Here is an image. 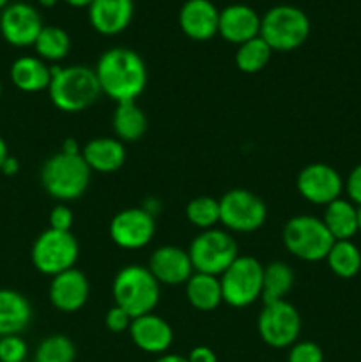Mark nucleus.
I'll use <instances>...</instances> for the list:
<instances>
[{"label": "nucleus", "mask_w": 361, "mask_h": 362, "mask_svg": "<svg viewBox=\"0 0 361 362\" xmlns=\"http://www.w3.org/2000/svg\"><path fill=\"white\" fill-rule=\"evenodd\" d=\"M264 265L253 257H237L219 276L223 303L232 308H246L262 297Z\"/></svg>", "instance_id": "nucleus-9"}, {"label": "nucleus", "mask_w": 361, "mask_h": 362, "mask_svg": "<svg viewBox=\"0 0 361 362\" xmlns=\"http://www.w3.org/2000/svg\"><path fill=\"white\" fill-rule=\"evenodd\" d=\"M76 346L67 336H46L34 352V362H74Z\"/></svg>", "instance_id": "nucleus-31"}, {"label": "nucleus", "mask_w": 361, "mask_h": 362, "mask_svg": "<svg viewBox=\"0 0 361 362\" xmlns=\"http://www.w3.org/2000/svg\"><path fill=\"white\" fill-rule=\"evenodd\" d=\"M133 13V0H92L88 21L98 34L117 35L130 27Z\"/></svg>", "instance_id": "nucleus-20"}, {"label": "nucleus", "mask_w": 361, "mask_h": 362, "mask_svg": "<svg viewBox=\"0 0 361 362\" xmlns=\"http://www.w3.org/2000/svg\"><path fill=\"white\" fill-rule=\"evenodd\" d=\"M219 11L211 0H186L179 11V27L193 41H209L218 34Z\"/></svg>", "instance_id": "nucleus-18"}, {"label": "nucleus", "mask_w": 361, "mask_h": 362, "mask_svg": "<svg viewBox=\"0 0 361 362\" xmlns=\"http://www.w3.org/2000/svg\"><path fill=\"white\" fill-rule=\"evenodd\" d=\"M345 191L349 194L350 202L356 205H361V165H357L353 172L349 173L345 180Z\"/></svg>", "instance_id": "nucleus-37"}, {"label": "nucleus", "mask_w": 361, "mask_h": 362, "mask_svg": "<svg viewBox=\"0 0 361 362\" xmlns=\"http://www.w3.org/2000/svg\"><path fill=\"white\" fill-rule=\"evenodd\" d=\"M356 216H357V232H361V205L356 207Z\"/></svg>", "instance_id": "nucleus-45"}, {"label": "nucleus", "mask_w": 361, "mask_h": 362, "mask_svg": "<svg viewBox=\"0 0 361 362\" xmlns=\"http://www.w3.org/2000/svg\"><path fill=\"white\" fill-rule=\"evenodd\" d=\"M81 158L91 172L113 173L119 172L126 163V147L117 138H92L81 148Z\"/></svg>", "instance_id": "nucleus-21"}, {"label": "nucleus", "mask_w": 361, "mask_h": 362, "mask_svg": "<svg viewBox=\"0 0 361 362\" xmlns=\"http://www.w3.org/2000/svg\"><path fill=\"white\" fill-rule=\"evenodd\" d=\"M257 331L271 349H290L301 334V315L289 300L264 304L258 313Z\"/></svg>", "instance_id": "nucleus-11"}, {"label": "nucleus", "mask_w": 361, "mask_h": 362, "mask_svg": "<svg viewBox=\"0 0 361 362\" xmlns=\"http://www.w3.org/2000/svg\"><path fill=\"white\" fill-rule=\"evenodd\" d=\"M62 2H66L67 6L71 7H76V9H80V7H87L92 4V0H62Z\"/></svg>", "instance_id": "nucleus-42"}, {"label": "nucleus", "mask_w": 361, "mask_h": 362, "mask_svg": "<svg viewBox=\"0 0 361 362\" xmlns=\"http://www.w3.org/2000/svg\"><path fill=\"white\" fill-rule=\"evenodd\" d=\"M310 20L296 6H275L260 16V37L273 52H292L303 46L310 35Z\"/></svg>", "instance_id": "nucleus-5"}, {"label": "nucleus", "mask_w": 361, "mask_h": 362, "mask_svg": "<svg viewBox=\"0 0 361 362\" xmlns=\"http://www.w3.org/2000/svg\"><path fill=\"white\" fill-rule=\"evenodd\" d=\"M11 81L21 92H41L48 90L52 80V67L46 66L45 60L39 57L25 55L13 62L9 71Z\"/></svg>", "instance_id": "nucleus-23"}, {"label": "nucleus", "mask_w": 361, "mask_h": 362, "mask_svg": "<svg viewBox=\"0 0 361 362\" xmlns=\"http://www.w3.org/2000/svg\"><path fill=\"white\" fill-rule=\"evenodd\" d=\"M53 105L66 113L91 108L101 95L96 71L88 66H53L48 85Z\"/></svg>", "instance_id": "nucleus-2"}, {"label": "nucleus", "mask_w": 361, "mask_h": 362, "mask_svg": "<svg viewBox=\"0 0 361 362\" xmlns=\"http://www.w3.org/2000/svg\"><path fill=\"white\" fill-rule=\"evenodd\" d=\"M133 322V317L130 313L122 310V308L115 306L113 304L105 315V325L108 331L112 332H124V331H130V325Z\"/></svg>", "instance_id": "nucleus-35"}, {"label": "nucleus", "mask_w": 361, "mask_h": 362, "mask_svg": "<svg viewBox=\"0 0 361 362\" xmlns=\"http://www.w3.org/2000/svg\"><path fill=\"white\" fill-rule=\"evenodd\" d=\"M283 246L303 262L326 260L335 239L324 221L315 216H294L283 226Z\"/></svg>", "instance_id": "nucleus-6"}, {"label": "nucleus", "mask_w": 361, "mask_h": 362, "mask_svg": "<svg viewBox=\"0 0 361 362\" xmlns=\"http://www.w3.org/2000/svg\"><path fill=\"white\" fill-rule=\"evenodd\" d=\"M35 53L41 60L48 62H60L66 59L71 49V37L62 27L57 25H46L39 32L38 39L34 42Z\"/></svg>", "instance_id": "nucleus-28"}, {"label": "nucleus", "mask_w": 361, "mask_h": 362, "mask_svg": "<svg viewBox=\"0 0 361 362\" xmlns=\"http://www.w3.org/2000/svg\"><path fill=\"white\" fill-rule=\"evenodd\" d=\"M186 299L195 310L204 313L214 311L223 303L222 283L218 276L193 272V276L186 281Z\"/></svg>", "instance_id": "nucleus-24"}, {"label": "nucleus", "mask_w": 361, "mask_h": 362, "mask_svg": "<svg viewBox=\"0 0 361 362\" xmlns=\"http://www.w3.org/2000/svg\"><path fill=\"white\" fill-rule=\"evenodd\" d=\"M156 233L154 216L142 207L124 209L110 221V237L122 250H142Z\"/></svg>", "instance_id": "nucleus-12"}, {"label": "nucleus", "mask_w": 361, "mask_h": 362, "mask_svg": "<svg viewBox=\"0 0 361 362\" xmlns=\"http://www.w3.org/2000/svg\"><path fill=\"white\" fill-rule=\"evenodd\" d=\"M112 124L115 138L122 144L138 141L147 131V117L144 110L137 105V101L119 103L113 112Z\"/></svg>", "instance_id": "nucleus-25"}, {"label": "nucleus", "mask_w": 361, "mask_h": 362, "mask_svg": "<svg viewBox=\"0 0 361 362\" xmlns=\"http://www.w3.org/2000/svg\"><path fill=\"white\" fill-rule=\"evenodd\" d=\"M218 34L232 45H243L260 35V16L246 4H230L219 11Z\"/></svg>", "instance_id": "nucleus-19"}, {"label": "nucleus", "mask_w": 361, "mask_h": 362, "mask_svg": "<svg viewBox=\"0 0 361 362\" xmlns=\"http://www.w3.org/2000/svg\"><path fill=\"white\" fill-rule=\"evenodd\" d=\"M0 95H2V81H0Z\"/></svg>", "instance_id": "nucleus-47"}, {"label": "nucleus", "mask_w": 361, "mask_h": 362, "mask_svg": "<svg viewBox=\"0 0 361 362\" xmlns=\"http://www.w3.org/2000/svg\"><path fill=\"white\" fill-rule=\"evenodd\" d=\"M127 332H130L134 346L145 354L163 356V354L168 352L173 343V331L170 324L165 318L154 313L133 318Z\"/></svg>", "instance_id": "nucleus-17"}, {"label": "nucleus", "mask_w": 361, "mask_h": 362, "mask_svg": "<svg viewBox=\"0 0 361 362\" xmlns=\"http://www.w3.org/2000/svg\"><path fill=\"white\" fill-rule=\"evenodd\" d=\"M91 296V285L87 276L76 267L53 276L50 283V303L60 313H76L87 304Z\"/></svg>", "instance_id": "nucleus-15"}, {"label": "nucleus", "mask_w": 361, "mask_h": 362, "mask_svg": "<svg viewBox=\"0 0 361 362\" xmlns=\"http://www.w3.org/2000/svg\"><path fill=\"white\" fill-rule=\"evenodd\" d=\"M147 267L156 281L166 286L186 285L195 272L190 253L177 246H161L152 251Z\"/></svg>", "instance_id": "nucleus-16"}, {"label": "nucleus", "mask_w": 361, "mask_h": 362, "mask_svg": "<svg viewBox=\"0 0 361 362\" xmlns=\"http://www.w3.org/2000/svg\"><path fill=\"white\" fill-rule=\"evenodd\" d=\"M91 168L81 154L57 152L41 168V182L50 197L60 202H73L84 197L91 184Z\"/></svg>", "instance_id": "nucleus-3"}, {"label": "nucleus", "mask_w": 361, "mask_h": 362, "mask_svg": "<svg viewBox=\"0 0 361 362\" xmlns=\"http://www.w3.org/2000/svg\"><path fill=\"white\" fill-rule=\"evenodd\" d=\"M273 55V49L268 42L258 35L237 46L236 52V66L246 74H255L264 69L269 64Z\"/></svg>", "instance_id": "nucleus-30"}, {"label": "nucleus", "mask_w": 361, "mask_h": 362, "mask_svg": "<svg viewBox=\"0 0 361 362\" xmlns=\"http://www.w3.org/2000/svg\"><path fill=\"white\" fill-rule=\"evenodd\" d=\"M7 156H9V148H7L6 140H4V138L0 136V166H2V163L6 161Z\"/></svg>", "instance_id": "nucleus-43"}, {"label": "nucleus", "mask_w": 361, "mask_h": 362, "mask_svg": "<svg viewBox=\"0 0 361 362\" xmlns=\"http://www.w3.org/2000/svg\"><path fill=\"white\" fill-rule=\"evenodd\" d=\"M60 152H66V154H81L80 144L76 141V138H66V140L62 141Z\"/></svg>", "instance_id": "nucleus-40"}, {"label": "nucleus", "mask_w": 361, "mask_h": 362, "mask_svg": "<svg viewBox=\"0 0 361 362\" xmlns=\"http://www.w3.org/2000/svg\"><path fill=\"white\" fill-rule=\"evenodd\" d=\"M39 2V6H42V7H46V9H50V7H55L57 4L60 2V0H38Z\"/></svg>", "instance_id": "nucleus-44"}, {"label": "nucleus", "mask_w": 361, "mask_h": 362, "mask_svg": "<svg viewBox=\"0 0 361 362\" xmlns=\"http://www.w3.org/2000/svg\"><path fill=\"white\" fill-rule=\"evenodd\" d=\"M296 186L301 197L310 204L329 205L342 194L343 180L333 166L326 163H311L301 170Z\"/></svg>", "instance_id": "nucleus-13"}, {"label": "nucleus", "mask_w": 361, "mask_h": 362, "mask_svg": "<svg viewBox=\"0 0 361 362\" xmlns=\"http://www.w3.org/2000/svg\"><path fill=\"white\" fill-rule=\"evenodd\" d=\"M32 322V306L23 293L0 288V338L21 334Z\"/></svg>", "instance_id": "nucleus-22"}, {"label": "nucleus", "mask_w": 361, "mask_h": 362, "mask_svg": "<svg viewBox=\"0 0 361 362\" xmlns=\"http://www.w3.org/2000/svg\"><path fill=\"white\" fill-rule=\"evenodd\" d=\"M80 244L71 232L48 228L34 240L30 260L35 271L45 276H57L76 265Z\"/></svg>", "instance_id": "nucleus-7"}, {"label": "nucleus", "mask_w": 361, "mask_h": 362, "mask_svg": "<svg viewBox=\"0 0 361 362\" xmlns=\"http://www.w3.org/2000/svg\"><path fill=\"white\" fill-rule=\"evenodd\" d=\"M186 219L202 232L216 228L219 223V200L212 197L193 198L186 205Z\"/></svg>", "instance_id": "nucleus-32"}, {"label": "nucleus", "mask_w": 361, "mask_h": 362, "mask_svg": "<svg viewBox=\"0 0 361 362\" xmlns=\"http://www.w3.org/2000/svg\"><path fill=\"white\" fill-rule=\"evenodd\" d=\"M326 262L333 274L338 278H354L361 271V251L350 240H335Z\"/></svg>", "instance_id": "nucleus-29"}, {"label": "nucleus", "mask_w": 361, "mask_h": 362, "mask_svg": "<svg viewBox=\"0 0 361 362\" xmlns=\"http://www.w3.org/2000/svg\"><path fill=\"white\" fill-rule=\"evenodd\" d=\"M28 356V345L20 334L0 338V362H25Z\"/></svg>", "instance_id": "nucleus-33"}, {"label": "nucleus", "mask_w": 361, "mask_h": 362, "mask_svg": "<svg viewBox=\"0 0 361 362\" xmlns=\"http://www.w3.org/2000/svg\"><path fill=\"white\" fill-rule=\"evenodd\" d=\"M101 94H106L113 101H137L138 95L147 85V67L144 59L130 48H110L99 57L94 67Z\"/></svg>", "instance_id": "nucleus-1"}, {"label": "nucleus", "mask_w": 361, "mask_h": 362, "mask_svg": "<svg viewBox=\"0 0 361 362\" xmlns=\"http://www.w3.org/2000/svg\"><path fill=\"white\" fill-rule=\"evenodd\" d=\"M0 172L7 177L16 175V173L20 172V161H18L14 156H7V159L2 163V166H0Z\"/></svg>", "instance_id": "nucleus-39"}, {"label": "nucleus", "mask_w": 361, "mask_h": 362, "mask_svg": "<svg viewBox=\"0 0 361 362\" xmlns=\"http://www.w3.org/2000/svg\"><path fill=\"white\" fill-rule=\"evenodd\" d=\"M154 362H190V361H188V357L179 356V354L166 352V354H163V356H159Z\"/></svg>", "instance_id": "nucleus-41"}, {"label": "nucleus", "mask_w": 361, "mask_h": 362, "mask_svg": "<svg viewBox=\"0 0 361 362\" xmlns=\"http://www.w3.org/2000/svg\"><path fill=\"white\" fill-rule=\"evenodd\" d=\"M188 361L190 362H218V357H216V354L212 352L209 346L198 345V346H195V349L190 350V354H188Z\"/></svg>", "instance_id": "nucleus-38"}, {"label": "nucleus", "mask_w": 361, "mask_h": 362, "mask_svg": "<svg viewBox=\"0 0 361 362\" xmlns=\"http://www.w3.org/2000/svg\"><path fill=\"white\" fill-rule=\"evenodd\" d=\"M9 6V0H0V9H6V7Z\"/></svg>", "instance_id": "nucleus-46"}, {"label": "nucleus", "mask_w": 361, "mask_h": 362, "mask_svg": "<svg viewBox=\"0 0 361 362\" xmlns=\"http://www.w3.org/2000/svg\"><path fill=\"white\" fill-rule=\"evenodd\" d=\"M322 221L335 240H350L357 232L356 207L342 198L326 205Z\"/></svg>", "instance_id": "nucleus-26"}, {"label": "nucleus", "mask_w": 361, "mask_h": 362, "mask_svg": "<svg viewBox=\"0 0 361 362\" xmlns=\"http://www.w3.org/2000/svg\"><path fill=\"white\" fill-rule=\"evenodd\" d=\"M268 219L264 200L248 189H230L219 198V223L237 233L262 228Z\"/></svg>", "instance_id": "nucleus-10"}, {"label": "nucleus", "mask_w": 361, "mask_h": 362, "mask_svg": "<svg viewBox=\"0 0 361 362\" xmlns=\"http://www.w3.org/2000/svg\"><path fill=\"white\" fill-rule=\"evenodd\" d=\"M294 286V271L285 262H271L264 267L262 278V303H276L285 300Z\"/></svg>", "instance_id": "nucleus-27"}, {"label": "nucleus", "mask_w": 361, "mask_h": 362, "mask_svg": "<svg viewBox=\"0 0 361 362\" xmlns=\"http://www.w3.org/2000/svg\"><path fill=\"white\" fill-rule=\"evenodd\" d=\"M195 272L222 276L239 257V246L229 232L219 228L198 233L188 250Z\"/></svg>", "instance_id": "nucleus-8"}, {"label": "nucleus", "mask_w": 361, "mask_h": 362, "mask_svg": "<svg viewBox=\"0 0 361 362\" xmlns=\"http://www.w3.org/2000/svg\"><path fill=\"white\" fill-rule=\"evenodd\" d=\"M73 221H74L73 211H71L67 205L64 204L55 205V207L50 211V216H48L50 228L60 230V232H71Z\"/></svg>", "instance_id": "nucleus-36"}, {"label": "nucleus", "mask_w": 361, "mask_h": 362, "mask_svg": "<svg viewBox=\"0 0 361 362\" xmlns=\"http://www.w3.org/2000/svg\"><path fill=\"white\" fill-rule=\"evenodd\" d=\"M42 27L45 25L38 9L30 4H9L0 14V34L6 39V42L16 48L34 46Z\"/></svg>", "instance_id": "nucleus-14"}, {"label": "nucleus", "mask_w": 361, "mask_h": 362, "mask_svg": "<svg viewBox=\"0 0 361 362\" xmlns=\"http://www.w3.org/2000/svg\"><path fill=\"white\" fill-rule=\"evenodd\" d=\"M287 362H324V352L314 341H296L289 349Z\"/></svg>", "instance_id": "nucleus-34"}, {"label": "nucleus", "mask_w": 361, "mask_h": 362, "mask_svg": "<svg viewBox=\"0 0 361 362\" xmlns=\"http://www.w3.org/2000/svg\"><path fill=\"white\" fill-rule=\"evenodd\" d=\"M159 286L149 267L126 265L113 279V303L133 318L152 313L159 303Z\"/></svg>", "instance_id": "nucleus-4"}]
</instances>
